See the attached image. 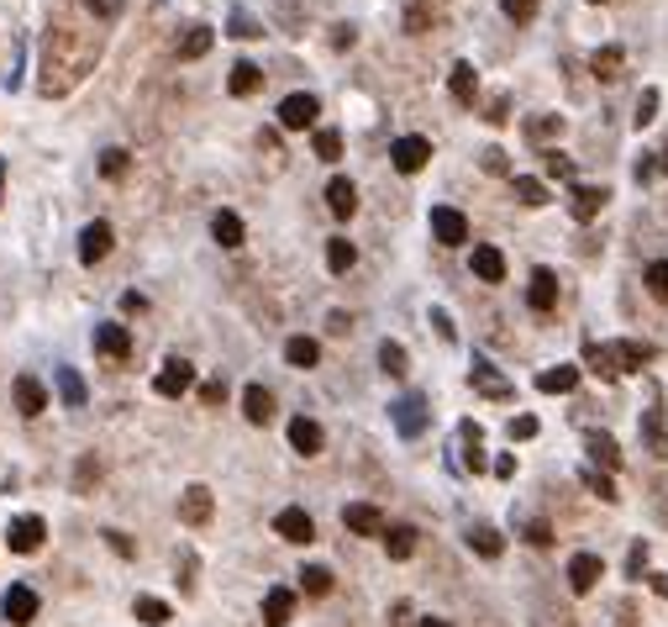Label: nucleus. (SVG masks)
<instances>
[{
    "label": "nucleus",
    "mask_w": 668,
    "mask_h": 627,
    "mask_svg": "<svg viewBox=\"0 0 668 627\" xmlns=\"http://www.w3.org/2000/svg\"><path fill=\"white\" fill-rule=\"evenodd\" d=\"M42 538H48V522L42 517H11V528H5V543H11V554H37L42 548Z\"/></svg>",
    "instance_id": "nucleus-1"
},
{
    "label": "nucleus",
    "mask_w": 668,
    "mask_h": 627,
    "mask_svg": "<svg viewBox=\"0 0 668 627\" xmlns=\"http://www.w3.org/2000/svg\"><path fill=\"white\" fill-rule=\"evenodd\" d=\"M0 617L11 627H27L37 617V591L32 585H5V596H0Z\"/></svg>",
    "instance_id": "nucleus-2"
},
{
    "label": "nucleus",
    "mask_w": 668,
    "mask_h": 627,
    "mask_svg": "<svg viewBox=\"0 0 668 627\" xmlns=\"http://www.w3.org/2000/svg\"><path fill=\"white\" fill-rule=\"evenodd\" d=\"M316 111H321L316 95H284V100H279V126H284V132H305V126L316 122Z\"/></svg>",
    "instance_id": "nucleus-3"
},
{
    "label": "nucleus",
    "mask_w": 668,
    "mask_h": 627,
    "mask_svg": "<svg viewBox=\"0 0 668 627\" xmlns=\"http://www.w3.org/2000/svg\"><path fill=\"white\" fill-rule=\"evenodd\" d=\"M211 517H216L211 491H206V485H184V496H180V522L184 528H206Z\"/></svg>",
    "instance_id": "nucleus-4"
},
{
    "label": "nucleus",
    "mask_w": 668,
    "mask_h": 627,
    "mask_svg": "<svg viewBox=\"0 0 668 627\" xmlns=\"http://www.w3.org/2000/svg\"><path fill=\"white\" fill-rule=\"evenodd\" d=\"M342 528H348V533H358V538H379V533H385V511H379V506H368V501H348V506H342Z\"/></svg>",
    "instance_id": "nucleus-5"
},
{
    "label": "nucleus",
    "mask_w": 668,
    "mask_h": 627,
    "mask_svg": "<svg viewBox=\"0 0 668 627\" xmlns=\"http://www.w3.org/2000/svg\"><path fill=\"white\" fill-rule=\"evenodd\" d=\"M431 238L448 243V248H458V243L469 238V217H463L458 206H431Z\"/></svg>",
    "instance_id": "nucleus-6"
},
{
    "label": "nucleus",
    "mask_w": 668,
    "mask_h": 627,
    "mask_svg": "<svg viewBox=\"0 0 668 627\" xmlns=\"http://www.w3.org/2000/svg\"><path fill=\"white\" fill-rule=\"evenodd\" d=\"M190 385H195V364H190V359H169V364L158 370V379H153V390H158V396H169V401L184 396Z\"/></svg>",
    "instance_id": "nucleus-7"
},
{
    "label": "nucleus",
    "mask_w": 668,
    "mask_h": 627,
    "mask_svg": "<svg viewBox=\"0 0 668 627\" xmlns=\"http://www.w3.org/2000/svg\"><path fill=\"white\" fill-rule=\"evenodd\" d=\"M274 533L284 538V543H311V538H316V522H311L305 506H284V511L274 517Z\"/></svg>",
    "instance_id": "nucleus-8"
},
{
    "label": "nucleus",
    "mask_w": 668,
    "mask_h": 627,
    "mask_svg": "<svg viewBox=\"0 0 668 627\" xmlns=\"http://www.w3.org/2000/svg\"><path fill=\"white\" fill-rule=\"evenodd\" d=\"M390 416H395L400 438H422L426 433V401L422 396H400L395 407H390Z\"/></svg>",
    "instance_id": "nucleus-9"
},
{
    "label": "nucleus",
    "mask_w": 668,
    "mask_h": 627,
    "mask_svg": "<svg viewBox=\"0 0 668 627\" xmlns=\"http://www.w3.org/2000/svg\"><path fill=\"white\" fill-rule=\"evenodd\" d=\"M390 158H395L400 174H416V169H426V158H431V143L426 137H395V148H390Z\"/></svg>",
    "instance_id": "nucleus-10"
},
{
    "label": "nucleus",
    "mask_w": 668,
    "mask_h": 627,
    "mask_svg": "<svg viewBox=\"0 0 668 627\" xmlns=\"http://www.w3.org/2000/svg\"><path fill=\"white\" fill-rule=\"evenodd\" d=\"M95 353H106V359H132V332H126L122 322H100V327H95Z\"/></svg>",
    "instance_id": "nucleus-11"
},
{
    "label": "nucleus",
    "mask_w": 668,
    "mask_h": 627,
    "mask_svg": "<svg viewBox=\"0 0 668 627\" xmlns=\"http://www.w3.org/2000/svg\"><path fill=\"white\" fill-rule=\"evenodd\" d=\"M111 243H116L111 221H90V227L79 232V258H85V264H100V258L111 253Z\"/></svg>",
    "instance_id": "nucleus-12"
},
{
    "label": "nucleus",
    "mask_w": 668,
    "mask_h": 627,
    "mask_svg": "<svg viewBox=\"0 0 668 627\" xmlns=\"http://www.w3.org/2000/svg\"><path fill=\"white\" fill-rule=\"evenodd\" d=\"M16 411L22 416H42L48 411V385L37 375H16Z\"/></svg>",
    "instance_id": "nucleus-13"
},
{
    "label": "nucleus",
    "mask_w": 668,
    "mask_h": 627,
    "mask_svg": "<svg viewBox=\"0 0 668 627\" xmlns=\"http://www.w3.org/2000/svg\"><path fill=\"white\" fill-rule=\"evenodd\" d=\"M526 306H532V312H552V306H558V275H552V269H532Z\"/></svg>",
    "instance_id": "nucleus-14"
},
{
    "label": "nucleus",
    "mask_w": 668,
    "mask_h": 627,
    "mask_svg": "<svg viewBox=\"0 0 668 627\" xmlns=\"http://www.w3.org/2000/svg\"><path fill=\"white\" fill-rule=\"evenodd\" d=\"M469 269H474V280L500 285V280H506V253L489 248V243H479V248H474V258H469Z\"/></svg>",
    "instance_id": "nucleus-15"
},
{
    "label": "nucleus",
    "mask_w": 668,
    "mask_h": 627,
    "mask_svg": "<svg viewBox=\"0 0 668 627\" xmlns=\"http://www.w3.org/2000/svg\"><path fill=\"white\" fill-rule=\"evenodd\" d=\"M321 443H327L321 422H311V416H295V422H290V448H295V454L311 459V454H321Z\"/></svg>",
    "instance_id": "nucleus-16"
},
{
    "label": "nucleus",
    "mask_w": 668,
    "mask_h": 627,
    "mask_svg": "<svg viewBox=\"0 0 668 627\" xmlns=\"http://www.w3.org/2000/svg\"><path fill=\"white\" fill-rule=\"evenodd\" d=\"M600 575H606V565H600L595 554H574V559H569V585H574L579 596H584V591H595V580H600Z\"/></svg>",
    "instance_id": "nucleus-17"
},
{
    "label": "nucleus",
    "mask_w": 668,
    "mask_h": 627,
    "mask_svg": "<svg viewBox=\"0 0 668 627\" xmlns=\"http://www.w3.org/2000/svg\"><path fill=\"white\" fill-rule=\"evenodd\" d=\"M290 617H295V591L274 585L269 596H264V622H269V627H290Z\"/></svg>",
    "instance_id": "nucleus-18"
},
{
    "label": "nucleus",
    "mask_w": 668,
    "mask_h": 627,
    "mask_svg": "<svg viewBox=\"0 0 668 627\" xmlns=\"http://www.w3.org/2000/svg\"><path fill=\"white\" fill-rule=\"evenodd\" d=\"M284 364H290V370H316V364H321V343H316V338H290V343H284Z\"/></svg>",
    "instance_id": "nucleus-19"
},
{
    "label": "nucleus",
    "mask_w": 668,
    "mask_h": 627,
    "mask_svg": "<svg viewBox=\"0 0 668 627\" xmlns=\"http://www.w3.org/2000/svg\"><path fill=\"white\" fill-rule=\"evenodd\" d=\"M574 385H579V364H558V370H543V375H537V390H543V396H569Z\"/></svg>",
    "instance_id": "nucleus-20"
},
{
    "label": "nucleus",
    "mask_w": 668,
    "mask_h": 627,
    "mask_svg": "<svg viewBox=\"0 0 668 627\" xmlns=\"http://www.w3.org/2000/svg\"><path fill=\"white\" fill-rule=\"evenodd\" d=\"M243 416L253 422V427H264V422L274 416V396L264 390V385H247L243 390Z\"/></svg>",
    "instance_id": "nucleus-21"
},
{
    "label": "nucleus",
    "mask_w": 668,
    "mask_h": 627,
    "mask_svg": "<svg viewBox=\"0 0 668 627\" xmlns=\"http://www.w3.org/2000/svg\"><path fill=\"white\" fill-rule=\"evenodd\" d=\"M448 90H453L458 106H474V90H479V74H474V63H453V74H448Z\"/></svg>",
    "instance_id": "nucleus-22"
},
{
    "label": "nucleus",
    "mask_w": 668,
    "mask_h": 627,
    "mask_svg": "<svg viewBox=\"0 0 668 627\" xmlns=\"http://www.w3.org/2000/svg\"><path fill=\"white\" fill-rule=\"evenodd\" d=\"M53 385H59L63 407H85V401H90V396H85V379H79V370H69V364H59V370H53Z\"/></svg>",
    "instance_id": "nucleus-23"
},
{
    "label": "nucleus",
    "mask_w": 668,
    "mask_h": 627,
    "mask_svg": "<svg viewBox=\"0 0 668 627\" xmlns=\"http://www.w3.org/2000/svg\"><path fill=\"white\" fill-rule=\"evenodd\" d=\"M327 206H332V217H353V211H358V190H353V180L337 174L332 185H327Z\"/></svg>",
    "instance_id": "nucleus-24"
},
{
    "label": "nucleus",
    "mask_w": 668,
    "mask_h": 627,
    "mask_svg": "<svg viewBox=\"0 0 668 627\" xmlns=\"http://www.w3.org/2000/svg\"><path fill=\"white\" fill-rule=\"evenodd\" d=\"M258 85H264V69H258V63H232V80H227V90L237 95V100H247V95L258 90Z\"/></svg>",
    "instance_id": "nucleus-25"
},
{
    "label": "nucleus",
    "mask_w": 668,
    "mask_h": 627,
    "mask_svg": "<svg viewBox=\"0 0 668 627\" xmlns=\"http://www.w3.org/2000/svg\"><path fill=\"white\" fill-rule=\"evenodd\" d=\"M211 42H216V32H211V27H190V32L180 37V63L206 59V53H211Z\"/></svg>",
    "instance_id": "nucleus-26"
},
{
    "label": "nucleus",
    "mask_w": 668,
    "mask_h": 627,
    "mask_svg": "<svg viewBox=\"0 0 668 627\" xmlns=\"http://www.w3.org/2000/svg\"><path fill=\"white\" fill-rule=\"evenodd\" d=\"M606 195L610 190H600V185H579L574 190V221H595L600 206H606Z\"/></svg>",
    "instance_id": "nucleus-27"
},
{
    "label": "nucleus",
    "mask_w": 668,
    "mask_h": 627,
    "mask_svg": "<svg viewBox=\"0 0 668 627\" xmlns=\"http://www.w3.org/2000/svg\"><path fill=\"white\" fill-rule=\"evenodd\" d=\"M211 238L221 243V248H237V243H243V217H237V211H216V217H211Z\"/></svg>",
    "instance_id": "nucleus-28"
},
{
    "label": "nucleus",
    "mask_w": 668,
    "mask_h": 627,
    "mask_svg": "<svg viewBox=\"0 0 668 627\" xmlns=\"http://www.w3.org/2000/svg\"><path fill=\"white\" fill-rule=\"evenodd\" d=\"M132 617H137L143 627H163L174 612H169V601H158V596H137L132 601Z\"/></svg>",
    "instance_id": "nucleus-29"
},
{
    "label": "nucleus",
    "mask_w": 668,
    "mask_h": 627,
    "mask_svg": "<svg viewBox=\"0 0 668 627\" xmlns=\"http://www.w3.org/2000/svg\"><path fill=\"white\" fill-rule=\"evenodd\" d=\"M385 548H390V559H411V554H416V528H411V522L385 528Z\"/></svg>",
    "instance_id": "nucleus-30"
},
{
    "label": "nucleus",
    "mask_w": 668,
    "mask_h": 627,
    "mask_svg": "<svg viewBox=\"0 0 668 627\" xmlns=\"http://www.w3.org/2000/svg\"><path fill=\"white\" fill-rule=\"evenodd\" d=\"M353 264H358V248H353L348 238H332V243H327V269H332V275H348Z\"/></svg>",
    "instance_id": "nucleus-31"
},
{
    "label": "nucleus",
    "mask_w": 668,
    "mask_h": 627,
    "mask_svg": "<svg viewBox=\"0 0 668 627\" xmlns=\"http://www.w3.org/2000/svg\"><path fill=\"white\" fill-rule=\"evenodd\" d=\"M621 63H626V53H621L616 42H606V48L589 59V69H595V80H616V74H621Z\"/></svg>",
    "instance_id": "nucleus-32"
},
{
    "label": "nucleus",
    "mask_w": 668,
    "mask_h": 627,
    "mask_svg": "<svg viewBox=\"0 0 668 627\" xmlns=\"http://www.w3.org/2000/svg\"><path fill=\"white\" fill-rule=\"evenodd\" d=\"M474 385H479L485 396H495V401H506V396H511V385H506V379L495 375V370H489L485 359H474Z\"/></svg>",
    "instance_id": "nucleus-33"
},
{
    "label": "nucleus",
    "mask_w": 668,
    "mask_h": 627,
    "mask_svg": "<svg viewBox=\"0 0 668 627\" xmlns=\"http://www.w3.org/2000/svg\"><path fill=\"white\" fill-rule=\"evenodd\" d=\"M589 459H595L600 470H616V464H621V448H616V438H606V433H589Z\"/></svg>",
    "instance_id": "nucleus-34"
},
{
    "label": "nucleus",
    "mask_w": 668,
    "mask_h": 627,
    "mask_svg": "<svg viewBox=\"0 0 668 627\" xmlns=\"http://www.w3.org/2000/svg\"><path fill=\"white\" fill-rule=\"evenodd\" d=\"M469 548H474L479 559H500V548H506V538L495 533V528H474V533H469Z\"/></svg>",
    "instance_id": "nucleus-35"
},
{
    "label": "nucleus",
    "mask_w": 668,
    "mask_h": 627,
    "mask_svg": "<svg viewBox=\"0 0 668 627\" xmlns=\"http://www.w3.org/2000/svg\"><path fill=\"white\" fill-rule=\"evenodd\" d=\"M584 359H589V370H595V375H606V379L621 375V364H616L610 343H589V348H584Z\"/></svg>",
    "instance_id": "nucleus-36"
},
{
    "label": "nucleus",
    "mask_w": 668,
    "mask_h": 627,
    "mask_svg": "<svg viewBox=\"0 0 668 627\" xmlns=\"http://www.w3.org/2000/svg\"><path fill=\"white\" fill-rule=\"evenodd\" d=\"M301 591H305V596H332V569H327V565L301 569Z\"/></svg>",
    "instance_id": "nucleus-37"
},
{
    "label": "nucleus",
    "mask_w": 668,
    "mask_h": 627,
    "mask_svg": "<svg viewBox=\"0 0 668 627\" xmlns=\"http://www.w3.org/2000/svg\"><path fill=\"white\" fill-rule=\"evenodd\" d=\"M610 353H616V364H621V370H642V364L653 359V348H647V343H610Z\"/></svg>",
    "instance_id": "nucleus-38"
},
{
    "label": "nucleus",
    "mask_w": 668,
    "mask_h": 627,
    "mask_svg": "<svg viewBox=\"0 0 668 627\" xmlns=\"http://www.w3.org/2000/svg\"><path fill=\"white\" fill-rule=\"evenodd\" d=\"M511 190H516L521 206H543V201H547V185H543V180H532V174H516V180H511Z\"/></svg>",
    "instance_id": "nucleus-39"
},
{
    "label": "nucleus",
    "mask_w": 668,
    "mask_h": 627,
    "mask_svg": "<svg viewBox=\"0 0 668 627\" xmlns=\"http://www.w3.org/2000/svg\"><path fill=\"white\" fill-rule=\"evenodd\" d=\"M379 370H385V375H405V370H411V364H405V348L400 343H390V338H385V343H379Z\"/></svg>",
    "instance_id": "nucleus-40"
},
{
    "label": "nucleus",
    "mask_w": 668,
    "mask_h": 627,
    "mask_svg": "<svg viewBox=\"0 0 668 627\" xmlns=\"http://www.w3.org/2000/svg\"><path fill=\"white\" fill-rule=\"evenodd\" d=\"M642 433H647V448H653L658 459H668V433H663V422H658V411L642 416Z\"/></svg>",
    "instance_id": "nucleus-41"
},
{
    "label": "nucleus",
    "mask_w": 668,
    "mask_h": 627,
    "mask_svg": "<svg viewBox=\"0 0 668 627\" xmlns=\"http://www.w3.org/2000/svg\"><path fill=\"white\" fill-rule=\"evenodd\" d=\"M316 158H327V164L342 158V132H337V126H321V132H316Z\"/></svg>",
    "instance_id": "nucleus-42"
},
{
    "label": "nucleus",
    "mask_w": 668,
    "mask_h": 627,
    "mask_svg": "<svg viewBox=\"0 0 668 627\" xmlns=\"http://www.w3.org/2000/svg\"><path fill=\"white\" fill-rule=\"evenodd\" d=\"M647 295L668 301V264H663V258H653V264H647Z\"/></svg>",
    "instance_id": "nucleus-43"
},
{
    "label": "nucleus",
    "mask_w": 668,
    "mask_h": 627,
    "mask_svg": "<svg viewBox=\"0 0 668 627\" xmlns=\"http://www.w3.org/2000/svg\"><path fill=\"white\" fill-rule=\"evenodd\" d=\"M584 485L600 496V501H616V480L610 474H600V470H584Z\"/></svg>",
    "instance_id": "nucleus-44"
},
{
    "label": "nucleus",
    "mask_w": 668,
    "mask_h": 627,
    "mask_svg": "<svg viewBox=\"0 0 668 627\" xmlns=\"http://www.w3.org/2000/svg\"><path fill=\"white\" fill-rule=\"evenodd\" d=\"M100 174H106V180H122V174H126V148H106V158H100Z\"/></svg>",
    "instance_id": "nucleus-45"
},
{
    "label": "nucleus",
    "mask_w": 668,
    "mask_h": 627,
    "mask_svg": "<svg viewBox=\"0 0 668 627\" xmlns=\"http://www.w3.org/2000/svg\"><path fill=\"white\" fill-rule=\"evenodd\" d=\"M500 11H506L511 22H532V16H537V0H500Z\"/></svg>",
    "instance_id": "nucleus-46"
},
{
    "label": "nucleus",
    "mask_w": 668,
    "mask_h": 627,
    "mask_svg": "<svg viewBox=\"0 0 668 627\" xmlns=\"http://www.w3.org/2000/svg\"><path fill=\"white\" fill-rule=\"evenodd\" d=\"M653 117H658V90H642V100H637V117H632V122H637V126H647Z\"/></svg>",
    "instance_id": "nucleus-47"
},
{
    "label": "nucleus",
    "mask_w": 668,
    "mask_h": 627,
    "mask_svg": "<svg viewBox=\"0 0 668 627\" xmlns=\"http://www.w3.org/2000/svg\"><path fill=\"white\" fill-rule=\"evenodd\" d=\"M227 401V379H206L200 385V407H221Z\"/></svg>",
    "instance_id": "nucleus-48"
},
{
    "label": "nucleus",
    "mask_w": 668,
    "mask_h": 627,
    "mask_svg": "<svg viewBox=\"0 0 668 627\" xmlns=\"http://www.w3.org/2000/svg\"><path fill=\"white\" fill-rule=\"evenodd\" d=\"M258 22H253V16H243V11H237V16H232V37H258Z\"/></svg>",
    "instance_id": "nucleus-49"
},
{
    "label": "nucleus",
    "mask_w": 668,
    "mask_h": 627,
    "mask_svg": "<svg viewBox=\"0 0 668 627\" xmlns=\"http://www.w3.org/2000/svg\"><path fill=\"white\" fill-rule=\"evenodd\" d=\"M511 438H537V416H516V422H511Z\"/></svg>",
    "instance_id": "nucleus-50"
},
{
    "label": "nucleus",
    "mask_w": 668,
    "mask_h": 627,
    "mask_svg": "<svg viewBox=\"0 0 668 627\" xmlns=\"http://www.w3.org/2000/svg\"><path fill=\"white\" fill-rule=\"evenodd\" d=\"M547 174H558V180H569V174H574V164H569L563 154H547Z\"/></svg>",
    "instance_id": "nucleus-51"
},
{
    "label": "nucleus",
    "mask_w": 668,
    "mask_h": 627,
    "mask_svg": "<svg viewBox=\"0 0 668 627\" xmlns=\"http://www.w3.org/2000/svg\"><path fill=\"white\" fill-rule=\"evenodd\" d=\"M526 543L547 548V543H552V528H547V522H532V528H526Z\"/></svg>",
    "instance_id": "nucleus-52"
},
{
    "label": "nucleus",
    "mask_w": 668,
    "mask_h": 627,
    "mask_svg": "<svg viewBox=\"0 0 668 627\" xmlns=\"http://www.w3.org/2000/svg\"><path fill=\"white\" fill-rule=\"evenodd\" d=\"M348 327H353V316H348V312H332V316H327V332H337V338H342Z\"/></svg>",
    "instance_id": "nucleus-53"
},
{
    "label": "nucleus",
    "mask_w": 668,
    "mask_h": 627,
    "mask_svg": "<svg viewBox=\"0 0 668 627\" xmlns=\"http://www.w3.org/2000/svg\"><path fill=\"white\" fill-rule=\"evenodd\" d=\"M95 474H100V464H95V459H85V464H79V474H74V485H79V491H85V485H90Z\"/></svg>",
    "instance_id": "nucleus-54"
},
{
    "label": "nucleus",
    "mask_w": 668,
    "mask_h": 627,
    "mask_svg": "<svg viewBox=\"0 0 668 627\" xmlns=\"http://www.w3.org/2000/svg\"><path fill=\"white\" fill-rule=\"evenodd\" d=\"M558 126H563V122H558V117H543V122H532V137H552Z\"/></svg>",
    "instance_id": "nucleus-55"
},
{
    "label": "nucleus",
    "mask_w": 668,
    "mask_h": 627,
    "mask_svg": "<svg viewBox=\"0 0 668 627\" xmlns=\"http://www.w3.org/2000/svg\"><path fill=\"white\" fill-rule=\"evenodd\" d=\"M390 622H395V627H411V606H405V601H395V612H390Z\"/></svg>",
    "instance_id": "nucleus-56"
},
{
    "label": "nucleus",
    "mask_w": 668,
    "mask_h": 627,
    "mask_svg": "<svg viewBox=\"0 0 668 627\" xmlns=\"http://www.w3.org/2000/svg\"><path fill=\"white\" fill-rule=\"evenodd\" d=\"M90 11H100V16H116V0H90Z\"/></svg>",
    "instance_id": "nucleus-57"
},
{
    "label": "nucleus",
    "mask_w": 668,
    "mask_h": 627,
    "mask_svg": "<svg viewBox=\"0 0 668 627\" xmlns=\"http://www.w3.org/2000/svg\"><path fill=\"white\" fill-rule=\"evenodd\" d=\"M416 627H448V622H442V617H422Z\"/></svg>",
    "instance_id": "nucleus-58"
},
{
    "label": "nucleus",
    "mask_w": 668,
    "mask_h": 627,
    "mask_svg": "<svg viewBox=\"0 0 668 627\" xmlns=\"http://www.w3.org/2000/svg\"><path fill=\"white\" fill-rule=\"evenodd\" d=\"M595 5H600V0H595Z\"/></svg>",
    "instance_id": "nucleus-59"
}]
</instances>
